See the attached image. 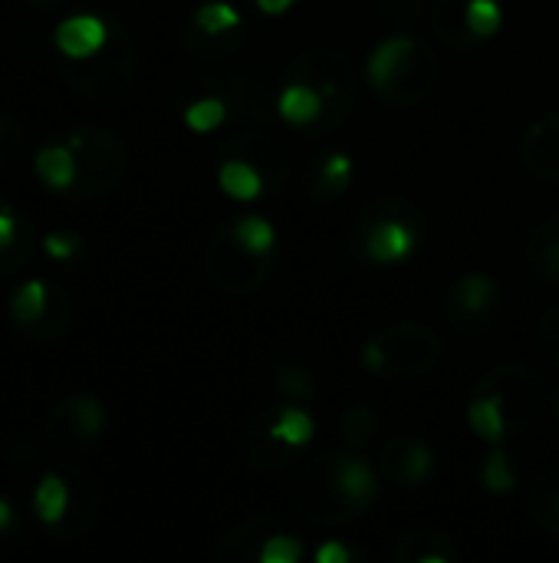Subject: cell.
Masks as SVG:
<instances>
[{
	"label": "cell",
	"instance_id": "8992f818",
	"mask_svg": "<svg viewBox=\"0 0 559 563\" xmlns=\"http://www.w3.org/2000/svg\"><path fill=\"white\" fill-rule=\"evenodd\" d=\"M474 393L497 396V402L504 409V419H507V435L530 432L540 422V416L547 412V402H550L547 383L540 379V373H534L524 363H501V366L488 369Z\"/></svg>",
	"mask_w": 559,
	"mask_h": 563
},
{
	"label": "cell",
	"instance_id": "4dcf8cb0",
	"mask_svg": "<svg viewBox=\"0 0 559 563\" xmlns=\"http://www.w3.org/2000/svg\"><path fill=\"white\" fill-rule=\"evenodd\" d=\"M481 485L491 492V495H511L517 478H514V468H511V459L504 455V449L491 452L481 465Z\"/></svg>",
	"mask_w": 559,
	"mask_h": 563
},
{
	"label": "cell",
	"instance_id": "83f0119b",
	"mask_svg": "<svg viewBox=\"0 0 559 563\" xmlns=\"http://www.w3.org/2000/svg\"><path fill=\"white\" fill-rule=\"evenodd\" d=\"M191 26L198 30V33H208V36H221V33H231V30H241L244 23H241V13L231 7V3H204L198 13H194V20H191Z\"/></svg>",
	"mask_w": 559,
	"mask_h": 563
},
{
	"label": "cell",
	"instance_id": "9c48e42d",
	"mask_svg": "<svg viewBox=\"0 0 559 563\" xmlns=\"http://www.w3.org/2000/svg\"><path fill=\"white\" fill-rule=\"evenodd\" d=\"M224 158H244V162H250L260 172V178H264V191H283V185L293 175L290 152L273 135L270 125H254L250 132L234 135L224 145Z\"/></svg>",
	"mask_w": 559,
	"mask_h": 563
},
{
	"label": "cell",
	"instance_id": "30bf717a",
	"mask_svg": "<svg viewBox=\"0 0 559 563\" xmlns=\"http://www.w3.org/2000/svg\"><path fill=\"white\" fill-rule=\"evenodd\" d=\"M432 468H435V452L418 435H409V432L392 435L379 452L382 478L395 488H405V492L422 488L432 478Z\"/></svg>",
	"mask_w": 559,
	"mask_h": 563
},
{
	"label": "cell",
	"instance_id": "5b68a950",
	"mask_svg": "<svg viewBox=\"0 0 559 563\" xmlns=\"http://www.w3.org/2000/svg\"><path fill=\"white\" fill-rule=\"evenodd\" d=\"M438 360H441V340L432 327L422 323L385 327L362 350V366L382 379H418L432 373Z\"/></svg>",
	"mask_w": 559,
	"mask_h": 563
},
{
	"label": "cell",
	"instance_id": "d590c367",
	"mask_svg": "<svg viewBox=\"0 0 559 563\" xmlns=\"http://www.w3.org/2000/svg\"><path fill=\"white\" fill-rule=\"evenodd\" d=\"M300 558H303V548L293 534H270L260 551V563H297Z\"/></svg>",
	"mask_w": 559,
	"mask_h": 563
},
{
	"label": "cell",
	"instance_id": "1f68e13d",
	"mask_svg": "<svg viewBox=\"0 0 559 563\" xmlns=\"http://www.w3.org/2000/svg\"><path fill=\"white\" fill-rule=\"evenodd\" d=\"M224 115H227V106H224V99H217V96H204V99H198V102H191V106L185 109V122H188V129H194V132H211V129H217V125L224 122Z\"/></svg>",
	"mask_w": 559,
	"mask_h": 563
},
{
	"label": "cell",
	"instance_id": "e575fe53",
	"mask_svg": "<svg viewBox=\"0 0 559 563\" xmlns=\"http://www.w3.org/2000/svg\"><path fill=\"white\" fill-rule=\"evenodd\" d=\"M277 389L293 399H313L316 396V379L303 366H280L277 369Z\"/></svg>",
	"mask_w": 559,
	"mask_h": 563
},
{
	"label": "cell",
	"instance_id": "8d00e7d4",
	"mask_svg": "<svg viewBox=\"0 0 559 563\" xmlns=\"http://www.w3.org/2000/svg\"><path fill=\"white\" fill-rule=\"evenodd\" d=\"M537 343L540 350L547 353V360L559 366V307H550L540 320V330H537Z\"/></svg>",
	"mask_w": 559,
	"mask_h": 563
},
{
	"label": "cell",
	"instance_id": "3957f363",
	"mask_svg": "<svg viewBox=\"0 0 559 563\" xmlns=\"http://www.w3.org/2000/svg\"><path fill=\"white\" fill-rule=\"evenodd\" d=\"M428 234L425 211L405 195H385L369 201L353 221V247L372 264L405 261Z\"/></svg>",
	"mask_w": 559,
	"mask_h": 563
},
{
	"label": "cell",
	"instance_id": "5bb4252c",
	"mask_svg": "<svg viewBox=\"0 0 559 563\" xmlns=\"http://www.w3.org/2000/svg\"><path fill=\"white\" fill-rule=\"evenodd\" d=\"M461 558L455 548V538L438 528H412L392 544L395 563H455Z\"/></svg>",
	"mask_w": 559,
	"mask_h": 563
},
{
	"label": "cell",
	"instance_id": "ee69618b",
	"mask_svg": "<svg viewBox=\"0 0 559 563\" xmlns=\"http://www.w3.org/2000/svg\"><path fill=\"white\" fill-rule=\"evenodd\" d=\"M554 406H557V419H559V386H557V393H554Z\"/></svg>",
	"mask_w": 559,
	"mask_h": 563
},
{
	"label": "cell",
	"instance_id": "4316f807",
	"mask_svg": "<svg viewBox=\"0 0 559 563\" xmlns=\"http://www.w3.org/2000/svg\"><path fill=\"white\" fill-rule=\"evenodd\" d=\"M270 426H273V432H277L287 445H293V449L306 445V442L313 439V432H316L313 416L303 412V409H297V406L270 409Z\"/></svg>",
	"mask_w": 559,
	"mask_h": 563
},
{
	"label": "cell",
	"instance_id": "277c9868",
	"mask_svg": "<svg viewBox=\"0 0 559 563\" xmlns=\"http://www.w3.org/2000/svg\"><path fill=\"white\" fill-rule=\"evenodd\" d=\"M287 82H306L320 92L323 99V115L316 129L323 135L343 129L356 109V92H359V76L353 66V56L343 49L316 46L290 59L287 66Z\"/></svg>",
	"mask_w": 559,
	"mask_h": 563
},
{
	"label": "cell",
	"instance_id": "b9f144b4",
	"mask_svg": "<svg viewBox=\"0 0 559 563\" xmlns=\"http://www.w3.org/2000/svg\"><path fill=\"white\" fill-rule=\"evenodd\" d=\"M290 3H293V0H257V7H260L264 13H283Z\"/></svg>",
	"mask_w": 559,
	"mask_h": 563
},
{
	"label": "cell",
	"instance_id": "6da1fadb",
	"mask_svg": "<svg viewBox=\"0 0 559 563\" xmlns=\"http://www.w3.org/2000/svg\"><path fill=\"white\" fill-rule=\"evenodd\" d=\"M297 511L323 528L362 518L379 498V475L369 459L346 452L310 455L293 478Z\"/></svg>",
	"mask_w": 559,
	"mask_h": 563
},
{
	"label": "cell",
	"instance_id": "e0dca14e",
	"mask_svg": "<svg viewBox=\"0 0 559 563\" xmlns=\"http://www.w3.org/2000/svg\"><path fill=\"white\" fill-rule=\"evenodd\" d=\"M231 99L237 102L241 115L250 119L254 125H270V119L277 112V96L257 69L231 76Z\"/></svg>",
	"mask_w": 559,
	"mask_h": 563
},
{
	"label": "cell",
	"instance_id": "7402d4cb",
	"mask_svg": "<svg viewBox=\"0 0 559 563\" xmlns=\"http://www.w3.org/2000/svg\"><path fill=\"white\" fill-rule=\"evenodd\" d=\"M36 175L53 191H66L76 181V155L69 145H46L36 152Z\"/></svg>",
	"mask_w": 559,
	"mask_h": 563
},
{
	"label": "cell",
	"instance_id": "f1b7e54d",
	"mask_svg": "<svg viewBox=\"0 0 559 563\" xmlns=\"http://www.w3.org/2000/svg\"><path fill=\"white\" fill-rule=\"evenodd\" d=\"M43 310H46V284L43 280H26L10 300V313L20 323H36L43 317Z\"/></svg>",
	"mask_w": 559,
	"mask_h": 563
},
{
	"label": "cell",
	"instance_id": "603a6c76",
	"mask_svg": "<svg viewBox=\"0 0 559 563\" xmlns=\"http://www.w3.org/2000/svg\"><path fill=\"white\" fill-rule=\"evenodd\" d=\"M468 426L474 429V435H481L488 442H504L507 439V419H504L497 396L474 393V399L468 406Z\"/></svg>",
	"mask_w": 559,
	"mask_h": 563
},
{
	"label": "cell",
	"instance_id": "d6a6232c",
	"mask_svg": "<svg viewBox=\"0 0 559 563\" xmlns=\"http://www.w3.org/2000/svg\"><path fill=\"white\" fill-rule=\"evenodd\" d=\"M234 234H237L250 251H257V254H270L273 244H277V234H273L270 221H267V218H257V214L234 221Z\"/></svg>",
	"mask_w": 559,
	"mask_h": 563
},
{
	"label": "cell",
	"instance_id": "f35d334b",
	"mask_svg": "<svg viewBox=\"0 0 559 563\" xmlns=\"http://www.w3.org/2000/svg\"><path fill=\"white\" fill-rule=\"evenodd\" d=\"M43 251H46V257H53V261H69L76 251H79V241L72 238V234H46L43 238Z\"/></svg>",
	"mask_w": 559,
	"mask_h": 563
},
{
	"label": "cell",
	"instance_id": "f546056e",
	"mask_svg": "<svg viewBox=\"0 0 559 563\" xmlns=\"http://www.w3.org/2000/svg\"><path fill=\"white\" fill-rule=\"evenodd\" d=\"M379 13L392 26H418L432 13V0H379Z\"/></svg>",
	"mask_w": 559,
	"mask_h": 563
},
{
	"label": "cell",
	"instance_id": "8fae6325",
	"mask_svg": "<svg viewBox=\"0 0 559 563\" xmlns=\"http://www.w3.org/2000/svg\"><path fill=\"white\" fill-rule=\"evenodd\" d=\"M521 165L540 178V181H557L559 178V112H550L537 119L524 139H521Z\"/></svg>",
	"mask_w": 559,
	"mask_h": 563
},
{
	"label": "cell",
	"instance_id": "ffe728a7",
	"mask_svg": "<svg viewBox=\"0 0 559 563\" xmlns=\"http://www.w3.org/2000/svg\"><path fill=\"white\" fill-rule=\"evenodd\" d=\"M527 518L534 521V528H540L544 534L559 538V468L547 472L534 482L530 498H527Z\"/></svg>",
	"mask_w": 559,
	"mask_h": 563
},
{
	"label": "cell",
	"instance_id": "7a4b0ae2",
	"mask_svg": "<svg viewBox=\"0 0 559 563\" xmlns=\"http://www.w3.org/2000/svg\"><path fill=\"white\" fill-rule=\"evenodd\" d=\"M366 76L382 102L395 109H412L435 92L438 56L425 40L399 33V36L382 40L369 53Z\"/></svg>",
	"mask_w": 559,
	"mask_h": 563
},
{
	"label": "cell",
	"instance_id": "d6986e66",
	"mask_svg": "<svg viewBox=\"0 0 559 563\" xmlns=\"http://www.w3.org/2000/svg\"><path fill=\"white\" fill-rule=\"evenodd\" d=\"M273 528H277V521L270 515L244 518L231 534H224V541L217 544V558L221 561H247V558L260 561V551H264Z\"/></svg>",
	"mask_w": 559,
	"mask_h": 563
},
{
	"label": "cell",
	"instance_id": "7bdbcfd3",
	"mask_svg": "<svg viewBox=\"0 0 559 563\" xmlns=\"http://www.w3.org/2000/svg\"><path fill=\"white\" fill-rule=\"evenodd\" d=\"M10 521H13V511H10V505L0 498V531H7V528H10Z\"/></svg>",
	"mask_w": 559,
	"mask_h": 563
},
{
	"label": "cell",
	"instance_id": "cb8c5ba5",
	"mask_svg": "<svg viewBox=\"0 0 559 563\" xmlns=\"http://www.w3.org/2000/svg\"><path fill=\"white\" fill-rule=\"evenodd\" d=\"M217 185L224 188V195H231L237 201H254L264 191L260 172L244 158H224L221 172H217Z\"/></svg>",
	"mask_w": 559,
	"mask_h": 563
},
{
	"label": "cell",
	"instance_id": "836d02e7",
	"mask_svg": "<svg viewBox=\"0 0 559 563\" xmlns=\"http://www.w3.org/2000/svg\"><path fill=\"white\" fill-rule=\"evenodd\" d=\"M468 23L481 40H491V36H497V30L504 23V10L497 0H471L468 3Z\"/></svg>",
	"mask_w": 559,
	"mask_h": 563
},
{
	"label": "cell",
	"instance_id": "ab89813d",
	"mask_svg": "<svg viewBox=\"0 0 559 563\" xmlns=\"http://www.w3.org/2000/svg\"><path fill=\"white\" fill-rule=\"evenodd\" d=\"M316 563H349V551H346L343 544L329 541V544H323V548L316 551Z\"/></svg>",
	"mask_w": 559,
	"mask_h": 563
},
{
	"label": "cell",
	"instance_id": "d4e9b609",
	"mask_svg": "<svg viewBox=\"0 0 559 563\" xmlns=\"http://www.w3.org/2000/svg\"><path fill=\"white\" fill-rule=\"evenodd\" d=\"M69 508V488L59 475H43L33 492V511L40 525H59Z\"/></svg>",
	"mask_w": 559,
	"mask_h": 563
},
{
	"label": "cell",
	"instance_id": "484cf974",
	"mask_svg": "<svg viewBox=\"0 0 559 563\" xmlns=\"http://www.w3.org/2000/svg\"><path fill=\"white\" fill-rule=\"evenodd\" d=\"M376 432H379V412L366 402H356L339 416V439L356 452L366 449L376 439Z\"/></svg>",
	"mask_w": 559,
	"mask_h": 563
},
{
	"label": "cell",
	"instance_id": "60d3db41",
	"mask_svg": "<svg viewBox=\"0 0 559 563\" xmlns=\"http://www.w3.org/2000/svg\"><path fill=\"white\" fill-rule=\"evenodd\" d=\"M13 234H16V218H13L7 208H0V251H7V247H10Z\"/></svg>",
	"mask_w": 559,
	"mask_h": 563
},
{
	"label": "cell",
	"instance_id": "7c38bea8",
	"mask_svg": "<svg viewBox=\"0 0 559 563\" xmlns=\"http://www.w3.org/2000/svg\"><path fill=\"white\" fill-rule=\"evenodd\" d=\"M244 452H247V465L254 472H287L293 465V445H287L273 426H270V409L267 412H257L250 429H247V439H244Z\"/></svg>",
	"mask_w": 559,
	"mask_h": 563
},
{
	"label": "cell",
	"instance_id": "ac0fdd59",
	"mask_svg": "<svg viewBox=\"0 0 559 563\" xmlns=\"http://www.w3.org/2000/svg\"><path fill=\"white\" fill-rule=\"evenodd\" d=\"M527 264L547 287H559V214L540 221L527 241Z\"/></svg>",
	"mask_w": 559,
	"mask_h": 563
},
{
	"label": "cell",
	"instance_id": "4fadbf2b",
	"mask_svg": "<svg viewBox=\"0 0 559 563\" xmlns=\"http://www.w3.org/2000/svg\"><path fill=\"white\" fill-rule=\"evenodd\" d=\"M105 40H109V26L96 13L66 16L53 33V43L66 59H89L105 46Z\"/></svg>",
	"mask_w": 559,
	"mask_h": 563
},
{
	"label": "cell",
	"instance_id": "52a82bcc",
	"mask_svg": "<svg viewBox=\"0 0 559 563\" xmlns=\"http://www.w3.org/2000/svg\"><path fill=\"white\" fill-rule=\"evenodd\" d=\"M211 280L227 294H257L270 280V254L250 251L237 234L234 224L221 228L211 241Z\"/></svg>",
	"mask_w": 559,
	"mask_h": 563
},
{
	"label": "cell",
	"instance_id": "74e56055",
	"mask_svg": "<svg viewBox=\"0 0 559 563\" xmlns=\"http://www.w3.org/2000/svg\"><path fill=\"white\" fill-rule=\"evenodd\" d=\"M72 416L82 429V435H99L102 432V406L96 399H76Z\"/></svg>",
	"mask_w": 559,
	"mask_h": 563
},
{
	"label": "cell",
	"instance_id": "44dd1931",
	"mask_svg": "<svg viewBox=\"0 0 559 563\" xmlns=\"http://www.w3.org/2000/svg\"><path fill=\"white\" fill-rule=\"evenodd\" d=\"M277 115H283L293 125H316L323 115V99L306 82H287L277 96Z\"/></svg>",
	"mask_w": 559,
	"mask_h": 563
},
{
	"label": "cell",
	"instance_id": "ba28073f",
	"mask_svg": "<svg viewBox=\"0 0 559 563\" xmlns=\"http://www.w3.org/2000/svg\"><path fill=\"white\" fill-rule=\"evenodd\" d=\"M501 310H504V290L484 271L461 274L451 284L448 300H445V313H448L451 327L465 336L484 333L501 317Z\"/></svg>",
	"mask_w": 559,
	"mask_h": 563
},
{
	"label": "cell",
	"instance_id": "2e32d148",
	"mask_svg": "<svg viewBox=\"0 0 559 563\" xmlns=\"http://www.w3.org/2000/svg\"><path fill=\"white\" fill-rule=\"evenodd\" d=\"M468 3L471 0H432V13H428V26L432 33L451 46V49H461V53H471L478 49L484 40L471 30L468 23Z\"/></svg>",
	"mask_w": 559,
	"mask_h": 563
},
{
	"label": "cell",
	"instance_id": "9a60e30c",
	"mask_svg": "<svg viewBox=\"0 0 559 563\" xmlns=\"http://www.w3.org/2000/svg\"><path fill=\"white\" fill-rule=\"evenodd\" d=\"M349 181H353V158L346 152H326L313 158L303 175V188L310 201H320V205H329L339 195H346Z\"/></svg>",
	"mask_w": 559,
	"mask_h": 563
}]
</instances>
